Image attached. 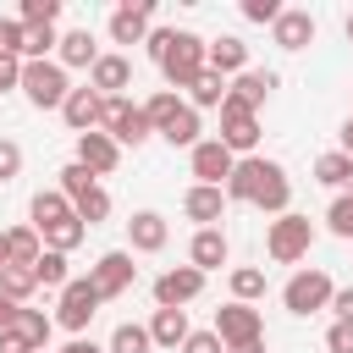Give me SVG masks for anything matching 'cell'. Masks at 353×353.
<instances>
[{
	"label": "cell",
	"mask_w": 353,
	"mask_h": 353,
	"mask_svg": "<svg viewBox=\"0 0 353 353\" xmlns=\"http://www.w3.org/2000/svg\"><path fill=\"white\" fill-rule=\"evenodd\" d=\"M143 44H149V61L160 66V77H165L171 94L176 88H193V77L210 72V39H199L188 28H149Z\"/></svg>",
	"instance_id": "6da1fadb"
},
{
	"label": "cell",
	"mask_w": 353,
	"mask_h": 353,
	"mask_svg": "<svg viewBox=\"0 0 353 353\" xmlns=\"http://www.w3.org/2000/svg\"><path fill=\"white\" fill-rule=\"evenodd\" d=\"M72 94V77L61 61H22V99L33 110H61Z\"/></svg>",
	"instance_id": "7a4b0ae2"
},
{
	"label": "cell",
	"mask_w": 353,
	"mask_h": 353,
	"mask_svg": "<svg viewBox=\"0 0 353 353\" xmlns=\"http://www.w3.org/2000/svg\"><path fill=\"white\" fill-rule=\"evenodd\" d=\"M331 298H336V281H331L325 270H292V276H287V287H281V309H287V314H298V320H309V314L331 309Z\"/></svg>",
	"instance_id": "3957f363"
},
{
	"label": "cell",
	"mask_w": 353,
	"mask_h": 353,
	"mask_svg": "<svg viewBox=\"0 0 353 353\" xmlns=\"http://www.w3.org/2000/svg\"><path fill=\"white\" fill-rule=\"evenodd\" d=\"M309 248H314V221H309V215H292V210H287V215L270 221V232H265V254H270L276 265H298Z\"/></svg>",
	"instance_id": "277c9868"
},
{
	"label": "cell",
	"mask_w": 353,
	"mask_h": 353,
	"mask_svg": "<svg viewBox=\"0 0 353 353\" xmlns=\"http://www.w3.org/2000/svg\"><path fill=\"white\" fill-rule=\"evenodd\" d=\"M99 287H94V276H72L61 292H55V325H66L72 336H83L88 331V320L99 314Z\"/></svg>",
	"instance_id": "5b68a950"
},
{
	"label": "cell",
	"mask_w": 353,
	"mask_h": 353,
	"mask_svg": "<svg viewBox=\"0 0 353 353\" xmlns=\"http://www.w3.org/2000/svg\"><path fill=\"white\" fill-rule=\"evenodd\" d=\"M99 132H110L121 149L132 143H149L154 138V127H149V116H143V105H132L127 94H116V99H105V116H99Z\"/></svg>",
	"instance_id": "8992f818"
},
{
	"label": "cell",
	"mask_w": 353,
	"mask_h": 353,
	"mask_svg": "<svg viewBox=\"0 0 353 353\" xmlns=\"http://www.w3.org/2000/svg\"><path fill=\"white\" fill-rule=\"evenodd\" d=\"M237 160H248L254 149H259V110H248V105H237V99H226L221 105V132H215Z\"/></svg>",
	"instance_id": "52a82bcc"
},
{
	"label": "cell",
	"mask_w": 353,
	"mask_h": 353,
	"mask_svg": "<svg viewBox=\"0 0 353 353\" xmlns=\"http://www.w3.org/2000/svg\"><path fill=\"white\" fill-rule=\"evenodd\" d=\"M199 292H204V270L193 265H171L154 276V309H188Z\"/></svg>",
	"instance_id": "ba28073f"
},
{
	"label": "cell",
	"mask_w": 353,
	"mask_h": 353,
	"mask_svg": "<svg viewBox=\"0 0 353 353\" xmlns=\"http://www.w3.org/2000/svg\"><path fill=\"white\" fill-rule=\"evenodd\" d=\"M210 331H215L226 347H237V342L265 336V314H259L254 303H237V298H232V303H221V309H215V325H210Z\"/></svg>",
	"instance_id": "9c48e42d"
},
{
	"label": "cell",
	"mask_w": 353,
	"mask_h": 353,
	"mask_svg": "<svg viewBox=\"0 0 353 353\" xmlns=\"http://www.w3.org/2000/svg\"><path fill=\"white\" fill-rule=\"evenodd\" d=\"M188 165H193V182H204V188H226V176L237 171V154H232L221 138H204L199 149H188Z\"/></svg>",
	"instance_id": "30bf717a"
},
{
	"label": "cell",
	"mask_w": 353,
	"mask_h": 353,
	"mask_svg": "<svg viewBox=\"0 0 353 353\" xmlns=\"http://www.w3.org/2000/svg\"><path fill=\"white\" fill-rule=\"evenodd\" d=\"M94 287H99V298H121L132 281H138V265H132V248H110V254H99L94 259Z\"/></svg>",
	"instance_id": "8fae6325"
},
{
	"label": "cell",
	"mask_w": 353,
	"mask_h": 353,
	"mask_svg": "<svg viewBox=\"0 0 353 353\" xmlns=\"http://www.w3.org/2000/svg\"><path fill=\"white\" fill-rule=\"evenodd\" d=\"M149 22H154V0H121L105 28H110V44H143Z\"/></svg>",
	"instance_id": "7c38bea8"
},
{
	"label": "cell",
	"mask_w": 353,
	"mask_h": 353,
	"mask_svg": "<svg viewBox=\"0 0 353 353\" xmlns=\"http://www.w3.org/2000/svg\"><path fill=\"white\" fill-rule=\"evenodd\" d=\"M72 160H77V165H88L94 176H110V171L121 165V143H116L110 132H99V127H94V132H83V138H77V154H72Z\"/></svg>",
	"instance_id": "4fadbf2b"
},
{
	"label": "cell",
	"mask_w": 353,
	"mask_h": 353,
	"mask_svg": "<svg viewBox=\"0 0 353 353\" xmlns=\"http://www.w3.org/2000/svg\"><path fill=\"white\" fill-rule=\"evenodd\" d=\"M127 243H132V254H160V248L171 243V221H165L160 210H132Z\"/></svg>",
	"instance_id": "5bb4252c"
},
{
	"label": "cell",
	"mask_w": 353,
	"mask_h": 353,
	"mask_svg": "<svg viewBox=\"0 0 353 353\" xmlns=\"http://www.w3.org/2000/svg\"><path fill=\"white\" fill-rule=\"evenodd\" d=\"M99 116H105V94H94L88 83H83V88H72V94H66V105H61V121H66L77 138H83V132H94V127H99Z\"/></svg>",
	"instance_id": "9a60e30c"
},
{
	"label": "cell",
	"mask_w": 353,
	"mask_h": 353,
	"mask_svg": "<svg viewBox=\"0 0 353 353\" xmlns=\"http://www.w3.org/2000/svg\"><path fill=\"white\" fill-rule=\"evenodd\" d=\"M254 210H265V215H287V210H292V176H287L276 160H265V176H259Z\"/></svg>",
	"instance_id": "2e32d148"
},
{
	"label": "cell",
	"mask_w": 353,
	"mask_h": 353,
	"mask_svg": "<svg viewBox=\"0 0 353 353\" xmlns=\"http://www.w3.org/2000/svg\"><path fill=\"white\" fill-rule=\"evenodd\" d=\"M182 215L199 221V226H221V221H226V188H204V182H193V188L182 193Z\"/></svg>",
	"instance_id": "e0dca14e"
},
{
	"label": "cell",
	"mask_w": 353,
	"mask_h": 353,
	"mask_svg": "<svg viewBox=\"0 0 353 353\" xmlns=\"http://www.w3.org/2000/svg\"><path fill=\"white\" fill-rule=\"evenodd\" d=\"M226 254H232V243H226V232H221V226H199V232H193V243H188V265H193V270H204V276H210V270H221V265H226Z\"/></svg>",
	"instance_id": "ac0fdd59"
},
{
	"label": "cell",
	"mask_w": 353,
	"mask_h": 353,
	"mask_svg": "<svg viewBox=\"0 0 353 353\" xmlns=\"http://www.w3.org/2000/svg\"><path fill=\"white\" fill-rule=\"evenodd\" d=\"M88 88H94V94H105V99L127 94V88H132V61H127V55H99V61H94V72H88Z\"/></svg>",
	"instance_id": "d6986e66"
},
{
	"label": "cell",
	"mask_w": 353,
	"mask_h": 353,
	"mask_svg": "<svg viewBox=\"0 0 353 353\" xmlns=\"http://www.w3.org/2000/svg\"><path fill=\"white\" fill-rule=\"evenodd\" d=\"M99 55H105V50L94 44V33H88V28H66V33H61L55 61H61L66 72H72V66H77V72H94V61H99Z\"/></svg>",
	"instance_id": "ffe728a7"
},
{
	"label": "cell",
	"mask_w": 353,
	"mask_h": 353,
	"mask_svg": "<svg viewBox=\"0 0 353 353\" xmlns=\"http://www.w3.org/2000/svg\"><path fill=\"white\" fill-rule=\"evenodd\" d=\"M276 83H281V77H276L270 66H248L243 77H232V94H226V99H237V105L259 110V105H265V99L276 94Z\"/></svg>",
	"instance_id": "44dd1931"
},
{
	"label": "cell",
	"mask_w": 353,
	"mask_h": 353,
	"mask_svg": "<svg viewBox=\"0 0 353 353\" xmlns=\"http://www.w3.org/2000/svg\"><path fill=\"white\" fill-rule=\"evenodd\" d=\"M149 336H154V347H165V353H182V342L193 336V325H188V309H154V314H149Z\"/></svg>",
	"instance_id": "7402d4cb"
},
{
	"label": "cell",
	"mask_w": 353,
	"mask_h": 353,
	"mask_svg": "<svg viewBox=\"0 0 353 353\" xmlns=\"http://www.w3.org/2000/svg\"><path fill=\"white\" fill-rule=\"evenodd\" d=\"M270 39H276L281 50H309V44H314V17H309V11H298V6H287V11L276 17Z\"/></svg>",
	"instance_id": "603a6c76"
},
{
	"label": "cell",
	"mask_w": 353,
	"mask_h": 353,
	"mask_svg": "<svg viewBox=\"0 0 353 353\" xmlns=\"http://www.w3.org/2000/svg\"><path fill=\"white\" fill-rule=\"evenodd\" d=\"M210 72H221L226 83H232V77H243V72H248V44H243L237 33L210 39Z\"/></svg>",
	"instance_id": "cb8c5ba5"
},
{
	"label": "cell",
	"mask_w": 353,
	"mask_h": 353,
	"mask_svg": "<svg viewBox=\"0 0 353 353\" xmlns=\"http://www.w3.org/2000/svg\"><path fill=\"white\" fill-rule=\"evenodd\" d=\"M66 215H77V210H72V199H66L61 188H39L33 204H28V226H33V232H44V226H55V221H66Z\"/></svg>",
	"instance_id": "d4e9b609"
},
{
	"label": "cell",
	"mask_w": 353,
	"mask_h": 353,
	"mask_svg": "<svg viewBox=\"0 0 353 353\" xmlns=\"http://www.w3.org/2000/svg\"><path fill=\"white\" fill-rule=\"evenodd\" d=\"M11 331L33 347V353H50V336H55V314H44V309H17V320H11Z\"/></svg>",
	"instance_id": "484cf974"
},
{
	"label": "cell",
	"mask_w": 353,
	"mask_h": 353,
	"mask_svg": "<svg viewBox=\"0 0 353 353\" xmlns=\"http://www.w3.org/2000/svg\"><path fill=\"white\" fill-rule=\"evenodd\" d=\"M259 176H265V154H248V160H237V171L226 176V204H254V193H259Z\"/></svg>",
	"instance_id": "4316f807"
},
{
	"label": "cell",
	"mask_w": 353,
	"mask_h": 353,
	"mask_svg": "<svg viewBox=\"0 0 353 353\" xmlns=\"http://www.w3.org/2000/svg\"><path fill=\"white\" fill-rule=\"evenodd\" d=\"M160 138H165L171 149H199V143H204V121H199V110H193V105H182V110L160 127Z\"/></svg>",
	"instance_id": "83f0119b"
},
{
	"label": "cell",
	"mask_w": 353,
	"mask_h": 353,
	"mask_svg": "<svg viewBox=\"0 0 353 353\" xmlns=\"http://www.w3.org/2000/svg\"><path fill=\"white\" fill-rule=\"evenodd\" d=\"M314 182H320V188H331V193H347V188H353V154L325 149V154L314 160Z\"/></svg>",
	"instance_id": "f1b7e54d"
},
{
	"label": "cell",
	"mask_w": 353,
	"mask_h": 353,
	"mask_svg": "<svg viewBox=\"0 0 353 353\" xmlns=\"http://www.w3.org/2000/svg\"><path fill=\"white\" fill-rule=\"evenodd\" d=\"M226 94H232V83H226L221 72H199L193 88H188V105H193V110H221Z\"/></svg>",
	"instance_id": "f546056e"
},
{
	"label": "cell",
	"mask_w": 353,
	"mask_h": 353,
	"mask_svg": "<svg viewBox=\"0 0 353 353\" xmlns=\"http://www.w3.org/2000/svg\"><path fill=\"white\" fill-rule=\"evenodd\" d=\"M105 353H154V336H149V325H138V320H121V325L110 331Z\"/></svg>",
	"instance_id": "4dcf8cb0"
},
{
	"label": "cell",
	"mask_w": 353,
	"mask_h": 353,
	"mask_svg": "<svg viewBox=\"0 0 353 353\" xmlns=\"http://www.w3.org/2000/svg\"><path fill=\"white\" fill-rule=\"evenodd\" d=\"M6 248H11V265H39L44 237H39L33 226H6Z\"/></svg>",
	"instance_id": "1f68e13d"
},
{
	"label": "cell",
	"mask_w": 353,
	"mask_h": 353,
	"mask_svg": "<svg viewBox=\"0 0 353 353\" xmlns=\"http://www.w3.org/2000/svg\"><path fill=\"white\" fill-rule=\"evenodd\" d=\"M39 292V276H33V265H6L0 270V298H11V303H28Z\"/></svg>",
	"instance_id": "d6a6232c"
},
{
	"label": "cell",
	"mask_w": 353,
	"mask_h": 353,
	"mask_svg": "<svg viewBox=\"0 0 353 353\" xmlns=\"http://www.w3.org/2000/svg\"><path fill=\"white\" fill-rule=\"evenodd\" d=\"M39 237H44V248H55V254H72V248H77V243L88 237V226H83L77 215H66V221H55V226H44Z\"/></svg>",
	"instance_id": "836d02e7"
},
{
	"label": "cell",
	"mask_w": 353,
	"mask_h": 353,
	"mask_svg": "<svg viewBox=\"0 0 353 353\" xmlns=\"http://www.w3.org/2000/svg\"><path fill=\"white\" fill-rule=\"evenodd\" d=\"M182 105H188V99H182V94H171V88H154V94L143 99V116H149L154 138H160V127H165V121H171V116H176Z\"/></svg>",
	"instance_id": "e575fe53"
},
{
	"label": "cell",
	"mask_w": 353,
	"mask_h": 353,
	"mask_svg": "<svg viewBox=\"0 0 353 353\" xmlns=\"http://www.w3.org/2000/svg\"><path fill=\"white\" fill-rule=\"evenodd\" d=\"M55 176H61V182H55V188H61V193H66V199H72V204H77V199H83V193H94V188H99V176H94V171H88V165H77V160H66V165H61V171H55Z\"/></svg>",
	"instance_id": "d590c367"
},
{
	"label": "cell",
	"mask_w": 353,
	"mask_h": 353,
	"mask_svg": "<svg viewBox=\"0 0 353 353\" xmlns=\"http://www.w3.org/2000/svg\"><path fill=\"white\" fill-rule=\"evenodd\" d=\"M33 276H39V287H50V292H61V287L72 281V270H66V254H55V248H44V254H39V265H33Z\"/></svg>",
	"instance_id": "8d00e7d4"
},
{
	"label": "cell",
	"mask_w": 353,
	"mask_h": 353,
	"mask_svg": "<svg viewBox=\"0 0 353 353\" xmlns=\"http://www.w3.org/2000/svg\"><path fill=\"white\" fill-rule=\"evenodd\" d=\"M17 22L22 28H55L61 22V0H22L17 6Z\"/></svg>",
	"instance_id": "74e56055"
},
{
	"label": "cell",
	"mask_w": 353,
	"mask_h": 353,
	"mask_svg": "<svg viewBox=\"0 0 353 353\" xmlns=\"http://www.w3.org/2000/svg\"><path fill=\"white\" fill-rule=\"evenodd\" d=\"M232 298H237V303L265 298V270H259V265H237V270H232Z\"/></svg>",
	"instance_id": "f35d334b"
},
{
	"label": "cell",
	"mask_w": 353,
	"mask_h": 353,
	"mask_svg": "<svg viewBox=\"0 0 353 353\" xmlns=\"http://www.w3.org/2000/svg\"><path fill=\"white\" fill-rule=\"evenodd\" d=\"M325 232H331V237H347V243H353V188L331 199V210H325Z\"/></svg>",
	"instance_id": "ab89813d"
},
{
	"label": "cell",
	"mask_w": 353,
	"mask_h": 353,
	"mask_svg": "<svg viewBox=\"0 0 353 353\" xmlns=\"http://www.w3.org/2000/svg\"><path fill=\"white\" fill-rule=\"evenodd\" d=\"M72 210H77V221H83V226H99V221H110V193H105V188H94V193H83Z\"/></svg>",
	"instance_id": "60d3db41"
},
{
	"label": "cell",
	"mask_w": 353,
	"mask_h": 353,
	"mask_svg": "<svg viewBox=\"0 0 353 353\" xmlns=\"http://www.w3.org/2000/svg\"><path fill=\"white\" fill-rule=\"evenodd\" d=\"M50 50H61V33H55V28H28L22 61H50Z\"/></svg>",
	"instance_id": "b9f144b4"
},
{
	"label": "cell",
	"mask_w": 353,
	"mask_h": 353,
	"mask_svg": "<svg viewBox=\"0 0 353 353\" xmlns=\"http://www.w3.org/2000/svg\"><path fill=\"white\" fill-rule=\"evenodd\" d=\"M22 176V143L17 138H0V188Z\"/></svg>",
	"instance_id": "7bdbcfd3"
},
{
	"label": "cell",
	"mask_w": 353,
	"mask_h": 353,
	"mask_svg": "<svg viewBox=\"0 0 353 353\" xmlns=\"http://www.w3.org/2000/svg\"><path fill=\"white\" fill-rule=\"evenodd\" d=\"M22 44H28V28L17 17H0V55H22Z\"/></svg>",
	"instance_id": "ee69618b"
},
{
	"label": "cell",
	"mask_w": 353,
	"mask_h": 353,
	"mask_svg": "<svg viewBox=\"0 0 353 353\" xmlns=\"http://www.w3.org/2000/svg\"><path fill=\"white\" fill-rule=\"evenodd\" d=\"M281 11H287L281 0H243V17H248V22H265V28H276Z\"/></svg>",
	"instance_id": "f6af8a7d"
},
{
	"label": "cell",
	"mask_w": 353,
	"mask_h": 353,
	"mask_svg": "<svg viewBox=\"0 0 353 353\" xmlns=\"http://www.w3.org/2000/svg\"><path fill=\"white\" fill-rule=\"evenodd\" d=\"M325 353H353V325L331 320V331H325Z\"/></svg>",
	"instance_id": "bcb514c9"
},
{
	"label": "cell",
	"mask_w": 353,
	"mask_h": 353,
	"mask_svg": "<svg viewBox=\"0 0 353 353\" xmlns=\"http://www.w3.org/2000/svg\"><path fill=\"white\" fill-rule=\"evenodd\" d=\"M182 353H226V342H221L215 331H193V336L182 342Z\"/></svg>",
	"instance_id": "7dc6e473"
},
{
	"label": "cell",
	"mask_w": 353,
	"mask_h": 353,
	"mask_svg": "<svg viewBox=\"0 0 353 353\" xmlns=\"http://www.w3.org/2000/svg\"><path fill=\"white\" fill-rule=\"evenodd\" d=\"M22 88V55H0V94Z\"/></svg>",
	"instance_id": "c3c4849f"
},
{
	"label": "cell",
	"mask_w": 353,
	"mask_h": 353,
	"mask_svg": "<svg viewBox=\"0 0 353 353\" xmlns=\"http://www.w3.org/2000/svg\"><path fill=\"white\" fill-rule=\"evenodd\" d=\"M331 314H336L342 325H353V287H336V298H331Z\"/></svg>",
	"instance_id": "681fc988"
},
{
	"label": "cell",
	"mask_w": 353,
	"mask_h": 353,
	"mask_svg": "<svg viewBox=\"0 0 353 353\" xmlns=\"http://www.w3.org/2000/svg\"><path fill=\"white\" fill-rule=\"evenodd\" d=\"M0 353H33V347H28L17 331H0Z\"/></svg>",
	"instance_id": "f907efd6"
},
{
	"label": "cell",
	"mask_w": 353,
	"mask_h": 353,
	"mask_svg": "<svg viewBox=\"0 0 353 353\" xmlns=\"http://www.w3.org/2000/svg\"><path fill=\"white\" fill-rule=\"evenodd\" d=\"M61 353H105V347H99V342H94V336H72V342H66V347H61Z\"/></svg>",
	"instance_id": "816d5d0a"
},
{
	"label": "cell",
	"mask_w": 353,
	"mask_h": 353,
	"mask_svg": "<svg viewBox=\"0 0 353 353\" xmlns=\"http://www.w3.org/2000/svg\"><path fill=\"white\" fill-rule=\"evenodd\" d=\"M336 149H342V154H353V116L336 127Z\"/></svg>",
	"instance_id": "f5cc1de1"
},
{
	"label": "cell",
	"mask_w": 353,
	"mask_h": 353,
	"mask_svg": "<svg viewBox=\"0 0 353 353\" xmlns=\"http://www.w3.org/2000/svg\"><path fill=\"white\" fill-rule=\"evenodd\" d=\"M17 309H22V303H11V298H0V331H11V320H17Z\"/></svg>",
	"instance_id": "db71d44e"
},
{
	"label": "cell",
	"mask_w": 353,
	"mask_h": 353,
	"mask_svg": "<svg viewBox=\"0 0 353 353\" xmlns=\"http://www.w3.org/2000/svg\"><path fill=\"white\" fill-rule=\"evenodd\" d=\"M226 353H265V336H254V342H237V347H226Z\"/></svg>",
	"instance_id": "11a10c76"
},
{
	"label": "cell",
	"mask_w": 353,
	"mask_h": 353,
	"mask_svg": "<svg viewBox=\"0 0 353 353\" xmlns=\"http://www.w3.org/2000/svg\"><path fill=\"white\" fill-rule=\"evenodd\" d=\"M11 265V248H6V232H0V270Z\"/></svg>",
	"instance_id": "9f6ffc18"
},
{
	"label": "cell",
	"mask_w": 353,
	"mask_h": 353,
	"mask_svg": "<svg viewBox=\"0 0 353 353\" xmlns=\"http://www.w3.org/2000/svg\"><path fill=\"white\" fill-rule=\"evenodd\" d=\"M342 28H347V44H353V11H347V22H342Z\"/></svg>",
	"instance_id": "6f0895ef"
}]
</instances>
